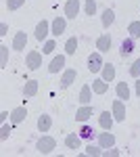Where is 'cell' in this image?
I'll use <instances>...</instances> for the list:
<instances>
[{"label": "cell", "instance_id": "obj_1", "mask_svg": "<svg viewBox=\"0 0 140 157\" xmlns=\"http://www.w3.org/2000/svg\"><path fill=\"white\" fill-rule=\"evenodd\" d=\"M38 151L42 153V155H48V153H52L55 151V147H57V140L52 138V136H42L40 140H38Z\"/></svg>", "mask_w": 140, "mask_h": 157}, {"label": "cell", "instance_id": "obj_2", "mask_svg": "<svg viewBox=\"0 0 140 157\" xmlns=\"http://www.w3.org/2000/svg\"><path fill=\"white\" fill-rule=\"evenodd\" d=\"M25 67H27V69H32V71L40 69V67H42V55H40L38 50L27 52V57H25Z\"/></svg>", "mask_w": 140, "mask_h": 157}, {"label": "cell", "instance_id": "obj_3", "mask_svg": "<svg viewBox=\"0 0 140 157\" xmlns=\"http://www.w3.org/2000/svg\"><path fill=\"white\" fill-rule=\"evenodd\" d=\"M103 57H100V52H92L90 57H88V69L92 73H96V71H100L103 69Z\"/></svg>", "mask_w": 140, "mask_h": 157}, {"label": "cell", "instance_id": "obj_4", "mask_svg": "<svg viewBox=\"0 0 140 157\" xmlns=\"http://www.w3.org/2000/svg\"><path fill=\"white\" fill-rule=\"evenodd\" d=\"M113 120L115 121H126V105L121 98L113 101Z\"/></svg>", "mask_w": 140, "mask_h": 157}, {"label": "cell", "instance_id": "obj_5", "mask_svg": "<svg viewBox=\"0 0 140 157\" xmlns=\"http://www.w3.org/2000/svg\"><path fill=\"white\" fill-rule=\"evenodd\" d=\"M94 109L90 107V105H82V107L75 111V121H80V124H86V121L92 117Z\"/></svg>", "mask_w": 140, "mask_h": 157}, {"label": "cell", "instance_id": "obj_6", "mask_svg": "<svg viewBox=\"0 0 140 157\" xmlns=\"http://www.w3.org/2000/svg\"><path fill=\"white\" fill-rule=\"evenodd\" d=\"M80 13V0H67L65 2V17L67 19H75Z\"/></svg>", "mask_w": 140, "mask_h": 157}, {"label": "cell", "instance_id": "obj_7", "mask_svg": "<svg viewBox=\"0 0 140 157\" xmlns=\"http://www.w3.org/2000/svg\"><path fill=\"white\" fill-rule=\"evenodd\" d=\"M134 50H136V42H134V38H126V40L121 42V46H119V55L126 59V57H130Z\"/></svg>", "mask_w": 140, "mask_h": 157}, {"label": "cell", "instance_id": "obj_8", "mask_svg": "<svg viewBox=\"0 0 140 157\" xmlns=\"http://www.w3.org/2000/svg\"><path fill=\"white\" fill-rule=\"evenodd\" d=\"M48 34H50V23L42 19L40 23L36 25V40H38V42H42V40H46Z\"/></svg>", "mask_w": 140, "mask_h": 157}, {"label": "cell", "instance_id": "obj_9", "mask_svg": "<svg viewBox=\"0 0 140 157\" xmlns=\"http://www.w3.org/2000/svg\"><path fill=\"white\" fill-rule=\"evenodd\" d=\"M98 145L103 149H109V147H115V136L111 134V130H105L103 134H98Z\"/></svg>", "mask_w": 140, "mask_h": 157}, {"label": "cell", "instance_id": "obj_10", "mask_svg": "<svg viewBox=\"0 0 140 157\" xmlns=\"http://www.w3.org/2000/svg\"><path fill=\"white\" fill-rule=\"evenodd\" d=\"M25 117H27V109L25 107H17V109L11 111V117H9V120H11L13 126H17V124H21Z\"/></svg>", "mask_w": 140, "mask_h": 157}, {"label": "cell", "instance_id": "obj_11", "mask_svg": "<svg viewBox=\"0 0 140 157\" xmlns=\"http://www.w3.org/2000/svg\"><path fill=\"white\" fill-rule=\"evenodd\" d=\"M82 136L75 132V134H67V138H65V147L67 149H71V151H78L80 149V145H82Z\"/></svg>", "mask_w": 140, "mask_h": 157}, {"label": "cell", "instance_id": "obj_12", "mask_svg": "<svg viewBox=\"0 0 140 157\" xmlns=\"http://www.w3.org/2000/svg\"><path fill=\"white\" fill-rule=\"evenodd\" d=\"M67 17H57L52 23H50V34H55V36H61L63 32H65V25H67V21H65Z\"/></svg>", "mask_w": 140, "mask_h": 157}, {"label": "cell", "instance_id": "obj_13", "mask_svg": "<svg viewBox=\"0 0 140 157\" xmlns=\"http://www.w3.org/2000/svg\"><path fill=\"white\" fill-rule=\"evenodd\" d=\"M75 78H78V71H75V69H67V71L63 73V78H61V88L67 90V88L75 82Z\"/></svg>", "mask_w": 140, "mask_h": 157}, {"label": "cell", "instance_id": "obj_14", "mask_svg": "<svg viewBox=\"0 0 140 157\" xmlns=\"http://www.w3.org/2000/svg\"><path fill=\"white\" fill-rule=\"evenodd\" d=\"M25 44H27V36H25V32H17L15 38H13V50H23Z\"/></svg>", "mask_w": 140, "mask_h": 157}, {"label": "cell", "instance_id": "obj_15", "mask_svg": "<svg viewBox=\"0 0 140 157\" xmlns=\"http://www.w3.org/2000/svg\"><path fill=\"white\" fill-rule=\"evenodd\" d=\"M98 124H100V128H103V130H111V126H113V113L103 111V113L98 115Z\"/></svg>", "mask_w": 140, "mask_h": 157}, {"label": "cell", "instance_id": "obj_16", "mask_svg": "<svg viewBox=\"0 0 140 157\" xmlns=\"http://www.w3.org/2000/svg\"><path fill=\"white\" fill-rule=\"evenodd\" d=\"M63 67H65V55H59V57H55V59L50 61L48 71H50V73H59Z\"/></svg>", "mask_w": 140, "mask_h": 157}, {"label": "cell", "instance_id": "obj_17", "mask_svg": "<svg viewBox=\"0 0 140 157\" xmlns=\"http://www.w3.org/2000/svg\"><path fill=\"white\" fill-rule=\"evenodd\" d=\"M50 128H52V117H50V115H40V117H38V130L44 134V132H48Z\"/></svg>", "mask_w": 140, "mask_h": 157}, {"label": "cell", "instance_id": "obj_18", "mask_svg": "<svg viewBox=\"0 0 140 157\" xmlns=\"http://www.w3.org/2000/svg\"><path fill=\"white\" fill-rule=\"evenodd\" d=\"M36 92H38V82H36V80L25 82V86H23V97L25 98H32V97H36Z\"/></svg>", "mask_w": 140, "mask_h": 157}, {"label": "cell", "instance_id": "obj_19", "mask_svg": "<svg viewBox=\"0 0 140 157\" xmlns=\"http://www.w3.org/2000/svg\"><path fill=\"white\" fill-rule=\"evenodd\" d=\"M96 48L100 50V52H107V50L111 48V38H109V34H103V36L96 40Z\"/></svg>", "mask_w": 140, "mask_h": 157}, {"label": "cell", "instance_id": "obj_20", "mask_svg": "<svg viewBox=\"0 0 140 157\" xmlns=\"http://www.w3.org/2000/svg\"><path fill=\"white\" fill-rule=\"evenodd\" d=\"M92 101V88L86 84V86H82V90H80V103L82 105H88Z\"/></svg>", "mask_w": 140, "mask_h": 157}, {"label": "cell", "instance_id": "obj_21", "mask_svg": "<svg viewBox=\"0 0 140 157\" xmlns=\"http://www.w3.org/2000/svg\"><path fill=\"white\" fill-rule=\"evenodd\" d=\"M107 80H103V78H98V80H94L92 82V92H96V94H105L107 92Z\"/></svg>", "mask_w": 140, "mask_h": 157}, {"label": "cell", "instance_id": "obj_22", "mask_svg": "<svg viewBox=\"0 0 140 157\" xmlns=\"http://www.w3.org/2000/svg\"><path fill=\"white\" fill-rule=\"evenodd\" d=\"M78 134L82 136L84 140H92L94 136H96V132H94V130H92V126H88V124H84L82 128L78 130Z\"/></svg>", "mask_w": 140, "mask_h": 157}, {"label": "cell", "instance_id": "obj_23", "mask_svg": "<svg viewBox=\"0 0 140 157\" xmlns=\"http://www.w3.org/2000/svg\"><path fill=\"white\" fill-rule=\"evenodd\" d=\"M115 92H117V98H121V101H128L130 98V88L126 82H121V84L115 86Z\"/></svg>", "mask_w": 140, "mask_h": 157}, {"label": "cell", "instance_id": "obj_24", "mask_svg": "<svg viewBox=\"0 0 140 157\" xmlns=\"http://www.w3.org/2000/svg\"><path fill=\"white\" fill-rule=\"evenodd\" d=\"M115 78V67L111 65V63H107V65H103V80H107V82H111Z\"/></svg>", "mask_w": 140, "mask_h": 157}, {"label": "cell", "instance_id": "obj_25", "mask_svg": "<svg viewBox=\"0 0 140 157\" xmlns=\"http://www.w3.org/2000/svg\"><path fill=\"white\" fill-rule=\"evenodd\" d=\"M128 34H130V38H140V21H132V23L128 25Z\"/></svg>", "mask_w": 140, "mask_h": 157}, {"label": "cell", "instance_id": "obj_26", "mask_svg": "<svg viewBox=\"0 0 140 157\" xmlns=\"http://www.w3.org/2000/svg\"><path fill=\"white\" fill-rule=\"evenodd\" d=\"M75 50H78V38L73 36L65 42V52H67V55H75Z\"/></svg>", "mask_w": 140, "mask_h": 157}, {"label": "cell", "instance_id": "obj_27", "mask_svg": "<svg viewBox=\"0 0 140 157\" xmlns=\"http://www.w3.org/2000/svg\"><path fill=\"white\" fill-rule=\"evenodd\" d=\"M113 21H115V13L111 11V9H107V11L103 13V25H105V27H109Z\"/></svg>", "mask_w": 140, "mask_h": 157}, {"label": "cell", "instance_id": "obj_28", "mask_svg": "<svg viewBox=\"0 0 140 157\" xmlns=\"http://www.w3.org/2000/svg\"><path fill=\"white\" fill-rule=\"evenodd\" d=\"M84 11H86V15L92 17L96 13V0H84Z\"/></svg>", "mask_w": 140, "mask_h": 157}, {"label": "cell", "instance_id": "obj_29", "mask_svg": "<svg viewBox=\"0 0 140 157\" xmlns=\"http://www.w3.org/2000/svg\"><path fill=\"white\" fill-rule=\"evenodd\" d=\"M86 155H90V157H98V155H103V147H100V145H98V147L88 145V147H86Z\"/></svg>", "mask_w": 140, "mask_h": 157}, {"label": "cell", "instance_id": "obj_30", "mask_svg": "<svg viewBox=\"0 0 140 157\" xmlns=\"http://www.w3.org/2000/svg\"><path fill=\"white\" fill-rule=\"evenodd\" d=\"M25 4V0H6V9H9V13L17 11V9H21Z\"/></svg>", "mask_w": 140, "mask_h": 157}, {"label": "cell", "instance_id": "obj_31", "mask_svg": "<svg viewBox=\"0 0 140 157\" xmlns=\"http://www.w3.org/2000/svg\"><path fill=\"white\" fill-rule=\"evenodd\" d=\"M6 61H9V48L2 44V46H0V67H2V69L6 67Z\"/></svg>", "mask_w": 140, "mask_h": 157}, {"label": "cell", "instance_id": "obj_32", "mask_svg": "<svg viewBox=\"0 0 140 157\" xmlns=\"http://www.w3.org/2000/svg\"><path fill=\"white\" fill-rule=\"evenodd\" d=\"M130 75L132 78H140V59H136L132 63V67H130Z\"/></svg>", "mask_w": 140, "mask_h": 157}, {"label": "cell", "instance_id": "obj_33", "mask_svg": "<svg viewBox=\"0 0 140 157\" xmlns=\"http://www.w3.org/2000/svg\"><path fill=\"white\" fill-rule=\"evenodd\" d=\"M9 136H11V126H9V124H2V130H0V140L4 143V140H9Z\"/></svg>", "mask_w": 140, "mask_h": 157}, {"label": "cell", "instance_id": "obj_34", "mask_svg": "<svg viewBox=\"0 0 140 157\" xmlns=\"http://www.w3.org/2000/svg\"><path fill=\"white\" fill-rule=\"evenodd\" d=\"M55 50V40H46L44 42V48H42V55H50Z\"/></svg>", "mask_w": 140, "mask_h": 157}, {"label": "cell", "instance_id": "obj_35", "mask_svg": "<svg viewBox=\"0 0 140 157\" xmlns=\"http://www.w3.org/2000/svg\"><path fill=\"white\" fill-rule=\"evenodd\" d=\"M103 155H111V157H117L119 155V149H115V147H109V149H107V151H103Z\"/></svg>", "mask_w": 140, "mask_h": 157}, {"label": "cell", "instance_id": "obj_36", "mask_svg": "<svg viewBox=\"0 0 140 157\" xmlns=\"http://www.w3.org/2000/svg\"><path fill=\"white\" fill-rule=\"evenodd\" d=\"M6 32H9V25H6V23H0V36H6Z\"/></svg>", "mask_w": 140, "mask_h": 157}, {"label": "cell", "instance_id": "obj_37", "mask_svg": "<svg viewBox=\"0 0 140 157\" xmlns=\"http://www.w3.org/2000/svg\"><path fill=\"white\" fill-rule=\"evenodd\" d=\"M6 117H11V113H6V111H2V113H0V121L4 124V121H6Z\"/></svg>", "mask_w": 140, "mask_h": 157}, {"label": "cell", "instance_id": "obj_38", "mask_svg": "<svg viewBox=\"0 0 140 157\" xmlns=\"http://www.w3.org/2000/svg\"><path fill=\"white\" fill-rule=\"evenodd\" d=\"M136 94H138V98H140V78H136Z\"/></svg>", "mask_w": 140, "mask_h": 157}]
</instances>
